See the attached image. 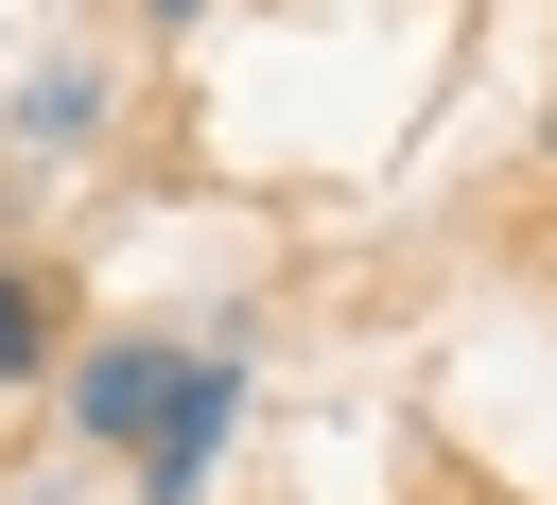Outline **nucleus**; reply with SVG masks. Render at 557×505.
I'll return each instance as SVG.
<instances>
[{"label":"nucleus","instance_id":"2","mask_svg":"<svg viewBox=\"0 0 557 505\" xmlns=\"http://www.w3.org/2000/svg\"><path fill=\"white\" fill-rule=\"evenodd\" d=\"M174 17H191V0H174Z\"/></svg>","mask_w":557,"mask_h":505},{"label":"nucleus","instance_id":"1","mask_svg":"<svg viewBox=\"0 0 557 505\" xmlns=\"http://www.w3.org/2000/svg\"><path fill=\"white\" fill-rule=\"evenodd\" d=\"M35 366H52V296L0 261V383H35Z\"/></svg>","mask_w":557,"mask_h":505}]
</instances>
